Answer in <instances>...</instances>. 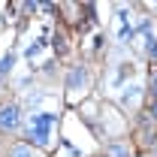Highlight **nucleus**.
<instances>
[{
    "label": "nucleus",
    "mask_w": 157,
    "mask_h": 157,
    "mask_svg": "<svg viewBox=\"0 0 157 157\" xmlns=\"http://www.w3.org/2000/svg\"><path fill=\"white\" fill-rule=\"evenodd\" d=\"M0 127H3V130H15V127H18V109H15V106L0 109Z\"/></svg>",
    "instance_id": "f257e3e1"
},
{
    "label": "nucleus",
    "mask_w": 157,
    "mask_h": 157,
    "mask_svg": "<svg viewBox=\"0 0 157 157\" xmlns=\"http://www.w3.org/2000/svg\"><path fill=\"white\" fill-rule=\"evenodd\" d=\"M27 136L33 139L36 145H48V130H39V127H30V130H27Z\"/></svg>",
    "instance_id": "f03ea898"
},
{
    "label": "nucleus",
    "mask_w": 157,
    "mask_h": 157,
    "mask_svg": "<svg viewBox=\"0 0 157 157\" xmlns=\"http://www.w3.org/2000/svg\"><path fill=\"white\" fill-rule=\"evenodd\" d=\"M9 157H42V154H36L30 145H15V148L9 151Z\"/></svg>",
    "instance_id": "7ed1b4c3"
},
{
    "label": "nucleus",
    "mask_w": 157,
    "mask_h": 157,
    "mask_svg": "<svg viewBox=\"0 0 157 157\" xmlns=\"http://www.w3.org/2000/svg\"><path fill=\"white\" fill-rule=\"evenodd\" d=\"M82 82H85V70H73L70 78H67V85H70V88H76V85H82Z\"/></svg>",
    "instance_id": "20e7f679"
},
{
    "label": "nucleus",
    "mask_w": 157,
    "mask_h": 157,
    "mask_svg": "<svg viewBox=\"0 0 157 157\" xmlns=\"http://www.w3.org/2000/svg\"><path fill=\"white\" fill-rule=\"evenodd\" d=\"M12 63H15V55H6V58L0 60V76H3V73H6V70H9Z\"/></svg>",
    "instance_id": "39448f33"
},
{
    "label": "nucleus",
    "mask_w": 157,
    "mask_h": 157,
    "mask_svg": "<svg viewBox=\"0 0 157 157\" xmlns=\"http://www.w3.org/2000/svg\"><path fill=\"white\" fill-rule=\"evenodd\" d=\"M112 154H115V157H127V148H121V145H112Z\"/></svg>",
    "instance_id": "423d86ee"
},
{
    "label": "nucleus",
    "mask_w": 157,
    "mask_h": 157,
    "mask_svg": "<svg viewBox=\"0 0 157 157\" xmlns=\"http://www.w3.org/2000/svg\"><path fill=\"white\" fill-rule=\"evenodd\" d=\"M151 94H154V97H157V76L151 78Z\"/></svg>",
    "instance_id": "0eeeda50"
},
{
    "label": "nucleus",
    "mask_w": 157,
    "mask_h": 157,
    "mask_svg": "<svg viewBox=\"0 0 157 157\" xmlns=\"http://www.w3.org/2000/svg\"><path fill=\"white\" fill-rule=\"evenodd\" d=\"M151 115H154V118H157V103H154V109H151Z\"/></svg>",
    "instance_id": "6e6552de"
}]
</instances>
